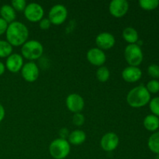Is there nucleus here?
<instances>
[{"label": "nucleus", "instance_id": "nucleus-8", "mask_svg": "<svg viewBox=\"0 0 159 159\" xmlns=\"http://www.w3.org/2000/svg\"><path fill=\"white\" fill-rule=\"evenodd\" d=\"M20 71L23 79L27 82H34L37 80L40 75L38 66L34 61L25 63Z\"/></svg>", "mask_w": 159, "mask_h": 159}, {"label": "nucleus", "instance_id": "nucleus-25", "mask_svg": "<svg viewBox=\"0 0 159 159\" xmlns=\"http://www.w3.org/2000/svg\"><path fill=\"white\" fill-rule=\"evenodd\" d=\"M145 87L150 94L151 93H153V94L158 93L159 92V81L157 79H152L148 82Z\"/></svg>", "mask_w": 159, "mask_h": 159}, {"label": "nucleus", "instance_id": "nucleus-9", "mask_svg": "<svg viewBox=\"0 0 159 159\" xmlns=\"http://www.w3.org/2000/svg\"><path fill=\"white\" fill-rule=\"evenodd\" d=\"M129 7L127 0H113L109 5V11L115 18H121L127 13Z\"/></svg>", "mask_w": 159, "mask_h": 159}, {"label": "nucleus", "instance_id": "nucleus-27", "mask_svg": "<svg viewBox=\"0 0 159 159\" xmlns=\"http://www.w3.org/2000/svg\"><path fill=\"white\" fill-rule=\"evenodd\" d=\"M148 74L153 79H156L159 78V65L156 64H152L148 68Z\"/></svg>", "mask_w": 159, "mask_h": 159}, {"label": "nucleus", "instance_id": "nucleus-17", "mask_svg": "<svg viewBox=\"0 0 159 159\" xmlns=\"http://www.w3.org/2000/svg\"><path fill=\"white\" fill-rule=\"evenodd\" d=\"M86 140V134L83 130H75L69 134L68 141L70 144L73 145H80L83 144Z\"/></svg>", "mask_w": 159, "mask_h": 159}, {"label": "nucleus", "instance_id": "nucleus-33", "mask_svg": "<svg viewBox=\"0 0 159 159\" xmlns=\"http://www.w3.org/2000/svg\"><path fill=\"white\" fill-rule=\"evenodd\" d=\"M5 71H6V66L2 62L0 61V76L4 74Z\"/></svg>", "mask_w": 159, "mask_h": 159}, {"label": "nucleus", "instance_id": "nucleus-22", "mask_svg": "<svg viewBox=\"0 0 159 159\" xmlns=\"http://www.w3.org/2000/svg\"><path fill=\"white\" fill-rule=\"evenodd\" d=\"M96 79L100 82H106L109 80L110 77V71L106 66L99 67L96 70Z\"/></svg>", "mask_w": 159, "mask_h": 159}, {"label": "nucleus", "instance_id": "nucleus-19", "mask_svg": "<svg viewBox=\"0 0 159 159\" xmlns=\"http://www.w3.org/2000/svg\"><path fill=\"white\" fill-rule=\"evenodd\" d=\"M123 38L129 44H134L138 43L139 40V35L138 33L134 28L133 27H126L123 31Z\"/></svg>", "mask_w": 159, "mask_h": 159}, {"label": "nucleus", "instance_id": "nucleus-15", "mask_svg": "<svg viewBox=\"0 0 159 159\" xmlns=\"http://www.w3.org/2000/svg\"><path fill=\"white\" fill-rule=\"evenodd\" d=\"M141 77H142V71L138 67L127 66L122 71L123 79L129 83L138 82L141 79Z\"/></svg>", "mask_w": 159, "mask_h": 159}, {"label": "nucleus", "instance_id": "nucleus-24", "mask_svg": "<svg viewBox=\"0 0 159 159\" xmlns=\"http://www.w3.org/2000/svg\"><path fill=\"white\" fill-rule=\"evenodd\" d=\"M149 108L152 114L159 117V97L153 98L149 102Z\"/></svg>", "mask_w": 159, "mask_h": 159}, {"label": "nucleus", "instance_id": "nucleus-1", "mask_svg": "<svg viewBox=\"0 0 159 159\" xmlns=\"http://www.w3.org/2000/svg\"><path fill=\"white\" fill-rule=\"evenodd\" d=\"M6 41L12 47L23 46L28 40L29 30L25 24L20 21H14L8 25L6 32Z\"/></svg>", "mask_w": 159, "mask_h": 159}, {"label": "nucleus", "instance_id": "nucleus-28", "mask_svg": "<svg viewBox=\"0 0 159 159\" xmlns=\"http://www.w3.org/2000/svg\"><path fill=\"white\" fill-rule=\"evenodd\" d=\"M72 122L75 126L81 127V126L83 125L84 123H85V116H84V115L81 113H74L72 117Z\"/></svg>", "mask_w": 159, "mask_h": 159}, {"label": "nucleus", "instance_id": "nucleus-12", "mask_svg": "<svg viewBox=\"0 0 159 159\" xmlns=\"http://www.w3.org/2000/svg\"><path fill=\"white\" fill-rule=\"evenodd\" d=\"M96 48H99L102 51H107L113 48L116 43V39L114 36L108 32H102L98 34L96 37Z\"/></svg>", "mask_w": 159, "mask_h": 159}, {"label": "nucleus", "instance_id": "nucleus-11", "mask_svg": "<svg viewBox=\"0 0 159 159\" xmlns=\"http://www.w3.org/2000/svg\"><path fill=\"white\" fill-rule=\"evenodd\" d=\"M66 107L71 113H81L85 107V101L79 94L71 93L66 98Z\"/></svg>", "mask_w": 159, "mask_h": 159}, {"label": "nucleus", "instance_id": "nucleus-20", "mask_svg": "<svg viewBox=\"0 0 159 159\" xmlns=\"http://www.w3.org/2000/svg\"><path fill=\"white\" fill-rule=\"evenodd\" d=\"M148 146L150 151L153 153L159 154V131H155L152 134L148 141Z\"/></svg>", "mask_w": 159, "mask_h": 159}, {"label": "nucleus", "instance_id": "nucleus-26", "mask_svg": "<svg viewBox=\"0 0 159 159\" xmlns=\"http://www.w3.org/2000/svg\"><path fill=\"white\" fill-rule=\"evenodd\" d=\"M26 2L25 0H12L11 2V6L15 9L16 12H22L24 11L26 6Z\"/></svg>", "mask_w": 159, "mask_h": 159}, {"label": "nucleus", "instance_id": "nucleus-10", "mask_svg": "<svg viewBox=\"0 0 159 159\" xmlns=\"http://www.w3.org/2000/svg\"><path fill=\"white\" fill-rule=\"evenodd\" d=\"M120 139L116 134L109 132L102 137L100 141V146L104 152H111L117 148Z\"/></svg>", "mask_w": 159, "mask_h": 159}, {"label": "nucleus", "instance_id": "nucleus-32", "mask_svg": "<svg viewBox=\"0 0 159 159\" xmlns=\"http://www.w3.org/2000/svg\"><path fill=\"white\" fill-rule=\"evenodd\" d=\"M5 115H6V111H5V108L0 103V123L5 118Z\"/></svg>", "mask_w": 159, "mask_h": 159}, {"label": "nucleus", "instance_id": "nucleus-14", "mask_svg": "<svg viewBox=\"0 0 159 159\" xmlns=\"http://www.w3.org/2000/svg\"><path fill=\"white\" fill-rule=\"evenodd\" d=\"M23 65V57L20 54H12L6 58V68L12 73H17L21 71Z\"/></svg>", "mask_w": 159, "mask_h": 159}, {"label": "nucleus", "instance_id": "nucleus-18", "mask_svg": "<svg viewBox=\"0 0 159 159\" xmlns=\"http://www.w3.org/2000/svg\"><path fill=\"white\" fill-rule=\"evenodd\" d=\"M144 127L147 130L155 132L159 128V117L153 114L148 115L144 119Z\"/></svg>", "mask_w": 159, "mask_h": 159}, {"label": "nucleus", "instance_id": "nucleus-3", "mask_svg": "<svg viewBox=\"0 0 159 159\" xmlns=\"http://www.w3.org/2000/svg\"><path fill=\"white\" fill-rule=\"evenodd\" d=\"M43 47L40 41L36 40H27L21 48V55L30 61H34L42 57Z\"/></svg>", "mask_w": 159, "mask_h": 159}, {"label": "nucleus", "instance_id": "nucleus-5", "mask_svg": "<svg viewBox=\"0 0 159 159\" xmlns=\"http://www.w3.org/2000/svg\"><path fill=\"white\" fill-rule=\"evenodd\" d=\"M124 54L129 66L138 67L144 59L143 51L138 43L127 45L124 49Z\"/></svg>", "mask_w": 159, "mask_h": 159}, {"label": "nucleus", "instance_id": "nucleus-7", "mask_svg": "<svg viewBox=\"0 0 159 159\" xmlns=\"http://www.w3.org/2000/svg\"><path fill=\"white\" fill-rule=\"evenodd\" d=\"M23 12L26 20L31 23L40 22L44 16L43 8L36 2H31L26 5Z\"/></svg>", "mask_w": 159, "mask_h": 159}, {"label": "nucleus", "instance_id": "nucleus-6", "mask_svg": "<svg viewBox=\"0 0 159 159\" xmlns=\"http://www.w3.org/2000/svg\"><path fill=\"white\" fill-rule=\"evenodd\" d=\"M68 17V9L64 5L56 4L51 8L48 13V19L51 24L59 26L65 22Z\"/></svg>", "mask_w": 159, "mask_h": 159}, {"label": "nucleus", "instance_id": "nucleus-34", "mask_svg": "<svg viewBox=\"0 0 159 159\" xmlns=\"http://www.w3.org/2000/svg\"><path fill=\"white\" fill-rule=\"evenodd\" d=\"M155 159H159V154H158V155H156V156H155Z\"/></svg>", "mask_w": 159, "mask_h": 159}, {"label": "nucleus", "instance_id": "nucleus-16", "mask_svg": "<svg viewBox=\"0 0 159 159\" xmlns=\"http://www.w3.org/2000/svg\"><path fill=\"white\" fill-rule=\"evenodd\" d=\"M0 16L2 19L9 24L15 21L16 12L11 5L5 4L0 8Z\"/></svg>", "mask_w": 159, "mask_h": 159}, {"label": "nucleus", "instance_id": "nucleus-21", "mask_svg": "<svg viewBox=\"0 0 159 159\" xmlns=\"http://www.w3.org/2000/svg\"><path fill=\"white\" fill-rule=\"evenodd\" d=\"M12 54V46L6 40H0V58H7Z\"/></svg>", "mask_w": 159, "mask_h": 159}, {"label": "nucleus", "instance_id": "nucleus-30", "mask_svg": "<svg viewBox=\"0 0 159 159\" xmlns=\"http://www.w3.org/2000/svg\"><path fill=\"white\" fill-rule=\"evenodd\" d=\"M8 25H9V23H6L3 19L0 17V36L6 34V30H7Z\"/></svg>", "mask_w": 159, "mask_h": 159}, {"label": "nucleus", "instance_id": "nucleus-23", "mask_svg": "<svg viewBox=\"0 0 159 159\" xmlns=\"http://www.w3.org/2000/svg\"><path fill=\"white\" fill-rule=\"evenodd\" d=\"M139 6L144 10H154L159 6L158 0H140Z\"/></svg>", "mask_w": 159, "mask_h": 159}, {"label": "nucleus", "instance_id": "nucleus-13", "mask_svg": "<svg viewBox=\"0 0 159 159\" xmlns=\"http://www.w3.org/2000/svg\"><path fill=\"white\" fill-rule=\"evenodd\" d=\"M87 60L91 65L94 66H103L107 61V56L105 52L98 48H93L87 52Z\"/></svg>", "mask_w": 159, "mask_h": 159}, {"label": "nucleus", "instance_id": "nucleus-31", "mask_svg": "<svg viewBox=\"0 0 159 159\" xmlns=\"http://www.w3.org/2000/svg\"><path fill=\"white\" fill-rule=\"evenodd\" d=\"M69 131L67 128H61L59 130V135H60V138L62 139H68V136H69Z\"/></svg>", "mask_w": 159, "mask_h": 159}, {"label": "nucleus", "instance_id": "nucleus-29", "mask_svg": "<svg viewBox=\"0 0 159 159\" xmlns=\"http://www.w3.org/2000/svg\"><path fill=\"white\" fill-rule=\"evenodd\" d=\"M51 23L48 18H43L40 22H39V26L41 30H48L51 26Z\"/></svg>", "mask_w": 159, "mask_h": 159}, {"label": "nucleus", "instance_id": "nucleus-2", "mask_svg": "<svg viewBox=\"0 0 159 159\" xmlns=\"http://www.w3.org/2000/svg\"><path fill=\"white\" fill-rule=\"evenodd\" d=\"M127 102L133 108H141L149 103L151 94L144 85H138L132 89L127 95Z\"/></svg>", "mask_w": 159, "mask_h": 159}, {"label": "nucleus", "instance_id": "nucleus-4", "mask_svg": "<svg viewBox=\"0 0 159 159\" xmlns=\"http://www.w3.org/2000/svg\"><path fill=\"white\" fill-rule=\"evenodd\" d=\"M71 152V144L66 139L57 138L49 145V153L54 159H65Z\"/></svg>", "mask_w": 159, "mask_h": 159}]
</instances>
